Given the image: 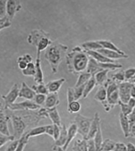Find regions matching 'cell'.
<instances>
[{
  "mask_svg": "<svg viewBox=\"0 0 135 151\" xmlns=\"http://www.w3.org/2000/svg\"><path fill=\"white\" fill-rule=\"evenodd\" d=\"M67 68L69 72L74 75H79L86 71L89 56L85 53L82 47L75 46L72 50L67 53Z\"/></svg>",
  "mask_w": 135,
  "mask_h": 151,
  "instance_id": "6da1fadb",
  "label": "cell"
},
{
  "mask_svg": "<svg viewBox=\"0 0 135 151\" xmlns=\"http://www.w3.org/2000/svg\"><path fill=\"white\" fill-rule=\"evenodd\" d=\"M68 47L67 45H62L60 42H52L46 49L45 57L51 67L52 73H57L58 70V67L62 59L67 55V51Z\"/></svg>",
  "mask_w": 135,
  "mask_h": 151,
  "instance_id": "7a4b0ae2",
  "label": "cell"
},
{
  "mask_svg": "<svg viewBox=\"0 0 135 151\" xmlns=\"http://www.w3.org/2000/svg\"><path fill=\"white\" fill-rule=\"evenodd\" d=\"M103 86H106L107 93V103L109 107H114L115 105L118 104L119 95H118V83L113 81H108Z\"/></svg>",
  "mask_w": 135,
  "mask_h": 151,
  "instance_id": "3957f363",
  "label": "cell"
},
{
  "mask_svg": "<svg viewBox=\"0 0 135 151\" xmlns=\"http://www.w3.org/2000/svg\"><path fill=\"white\" fill-rule=\"evenodd\" d=\"M93 119L86 117L82 114H77L75 116L74 122L75 123L78 129V132L83 137V139H87L88 132H89L90 124H91Z\"/></svg>",
  "mask_w": 135,
  "mask_h": 151,
  "instance_id": "277c9868",
  "label": "cell"
},
{
  "mask_svg": "<svg viewBox=\"0 0 135 151\" xmlns=\"http://www.w3.org/2000/svg\"><path fill=\"white\" fill-rule=\"evenodd\" d=\"M11 123H12L13 131L15 139H19L24 134V130L26 128V124L22 120L20 116L17 115H11Z\"/></svg>",
  "mask_w": 135,
  "mask_h": 151,
  "instance_id": "5b68a950",
  "label": "cell"
},
{
  "mask_svg": "<svg viewBox=\"0 0 135 151\" xmlns=\"http://www.w3.org/2000/svg\"><path fill=\"white\" fill-rule=\"evenodd\" d=\"M133 85L134 84L130 81H124L118 83V95H119V101L121 102L127 104L131 98L130 91Z\"/></svg>",
  "mask_w": 135,
  "mask_h": 151,
  "instance_id": "8992f818",
  "label": "cell"
},
{
  "mask_svg": "<svg viewBox=\"0 0 135 151\" xmlns=\"http://www.w3.org/2000/svg\"><path fill=\"white\" fill-rule=\"evenodd\" d=\"M40 106L36 104L32 100H26L19 103H14L9 105L7 109H11V111L15 110H37L39 109Z\"/></svg>",
  "mask_w": 135,
  "mask_h": 151,
  "instance_id": "52a82bcc",
  "label": "cell"
},
{
  "mask_svg": "<svg viewBox=\"0 0 135 151\" xmlns=\"http://www.w3.org/2000/svg\"><path fill=\"white\" fill-rule=\"evenodd\" d=\"M21 9H22V5L20 1L8 0L6 1V16L9 20L11 21L15 16L16 13L19 12Z\"/></svg>",
  "mask_w": 135,
  "mask_h": 151,
  "instance_id": "ba28073f",
  "label": "cell"
},
{
  "mask_svg": "<svg viewBox=\"0 0 135 151\" xmlns=\"http://www.w3.org/2000/svg\"><path fill=\"white\" fill-rule=\"evenodd\" d=\"M93 98H94L95 100L101 103L106 112H108L110 111L111 108L109 107L108 103H107V93L106 86H103H103H100V87L97 90L96 93H95Z\"/></svg>",
  "mask_w": 135,
  "mask_h": 151,
  "instance_id": "9c48e42d",
  "label": "cell"
},
{
  "mask_svg": "<svg viewBox=\"0 0 135 151\" xmlns=\"http://www.w3.org/2000/svg\"><path fill=\"white\" fill-rule=\"evenodd\" d=\"M19 88H18V85L15 83V84L13 85V86L11 88L10 91L8 92L7 94L3 96V99H4L6 103V109H7L9 105L14 104V101L19 97Z\"/></svg>",
  "mask_w": 135,
  "mask_h": 151,
  "instance_id": "30bf717a",
  "label": "cell"
},
{
  "mask_svg": "<svg viewBox=\"0 0 135 151\" xmlns=\"http://www.w3.org/2000/svg\"><path fill=\"white\" fill-rule=\"evenodd\" d=\"M48 35V34L46 33L45 31H43L42 29H34L31 32V33L29 34L28 37H27V42L31 45H34V46H37L39 41L42 37Z\"/></svg>",
  "mask_w": 135,
  "mask_h": 151,
  "instance_id": "8fae6325",
  "label": "cell"
},
{
  "mask_svg": "<svg viewBox=\"0 0 135 151\" xmlns=\"http://www.w3.org/2000/svg\"><path fill=\"white\" fill-rule=\"evenodd\" d=\"M36 93L25 82H22L19 91V97L24 98L27 100H33Z\"/></svg>",
  "mask_w": 135,
  "mask_h": 151,
  "instance_id": "7c38bea8",
  "label": "cell"
},
{
  "mask_svg": "<svg viewBox=\"0 0 135 151\" xmlns=\"http://www.w3.org/2000/svg\"><path fill=\"white\" fill-rule=\"evenodd\" d=\"M101 125V119H100L99 114L98 112L95 113L94 116L92 120L91 124H90L89 132H88V136H87V139H93L95 134L98 131V127Z\"/></svg>",
  "mask_w": 135,
  "mask_h": 151,
  "instance_id": "4fadbf2b",
  "label": "cell"
},
{
  "mask_svg": "<svg viewBox=\"0 0 135 151\" xmlns=\"http://www.w3.org/2000/svg\"><path fill=\"white\" fill-rule=\"evenodd\" d=\"M77 133H78V129H77V126L75 123L74 122H72L69 125L68 128V137H67V141L65 142V145L62 147V149L64 150H66L68 147L69 145L71 143L72 141L75 138L76 136Z\"/></svg>",
  "mask_w": 135,
  "mask_h": 151,
  "instance_id": "5bb4252c",
  "label": "cell"
},
{
  "mask_svg": "<svg viewBox=\"0 0 135 151\" xmlns=\"http://www.w3.org/2000/svg\"><path fill=\"white\" fill-rule=\"evenodd\" d=\"M65 82V78H59V79L52 80V81H49L48 83L46 84V86H47L49 93L58 92V91H60L61 86H62V84H63Z\"/></svg>",
  "mask_w": 135,
  "mask_h": 151,
  "instance_id": "9a60e30c",
  "label": "cell"
},
{
  "mask_svg": "<svg viewBox=\"0 0 135 151\" xmlns=\"http://www.w3.org/2000/svg\"><path fill=\"white\" fill-rule=\"evenodd\" d=\"M59 104H60V99H59V95L57 93H50L46 96L45 102L44 104L46 109H52V108L56 107Z\"/></svg>",
  "mask_w": 135,
  "mask_h": 151,
  "instance_id": "2e32d148",
  "label": "cell"
},
{
  "mask_svg": "<svg viewBox=\"0 0 135 151\" xmlns=\"http://www.w3.org/2000/svg\"><path fill=\"white\" fill-rule=\"evenodd\" d=\"M98 52L103 55V56H105L106 58L111 59V60H118V59H123V58H129V55L126 54V55H121V54L118 53V52L113 51V50H107V49L102 48L100 50H97Z\"/></svg>",
  "mask_w": 135,
  "mask_h": 151,
  "instance_id": "e0dca14e",
  "label": "cell"
},
{
  "mask_svg": "<svg viewBox=\"0 0 135 151\" xmlns=\"http://www.w3.org/2000/svg\"><path fill=\"white\" fill-rule=\"evenodd\" d=\"M34 65H35V74H34V81L37 83V84L44 83V76L42 68H41L40 56H39V55H37Z\"/></svg>",
  "mask_w": 135,
  "mask_h": 151,
  "instance_id": "ac0fdd59",
  "label": "cell"
},
{
  "mask_svg": "<svg viewBox=\"0 0 135 151\" xmlns=\"http://www.w3.org/2000/svg\"><path fill=\"white\" fill-rule=\"evenodd\" d=\"M9 118L4 114V111H0V133L4 136H10L8 128Z\"/></svg>",
  "mask_w": 135,
  "mask_h": 151,
  "instance_id": "d6986e66",
  "label": "cell"
},
{
  "mask_svg": "<svg viewBox=\"0 0 135 151\" xmlns=\"http://www.w3.org/2000/svg\"><path fill=\"white\" fill-rule=\"evenodd\" d=\"M85 52L88 56L90 57V58H93L94 60H96L97 62H99V63H114V60L106 58V57L103 56V55H101V54L100 53V52H98V51H93V50H85Z\"/></svg>",
  "mask_w": 135,
  "mask_h": 151,
  "instance_id": "ffe728a7",
  "label": "cell"
},
{
  "mask_svg": "<svg viewBox=\"0 0 135 151\" xmlns=\"http://www.w3.org/2000/svg\"><path fill=\"white\" fill-rule=\"evenodd\" d=\"M119 122L120 125H121V129L124 133V137L127 138L129 137L130 132V123L127 116H124V114L120 113L119 114Z\"/></svg>",
  "mask_w": 135,
  "mask_h": 151,
  "instance_id": "44dd1931",
  "label": "cell"
},
{
  "mask_svg": "<svg viewBox=\"0 0 135 151\" xmlns=\"http://www.w3.org/2000/svg\"><path fill=\"white\" fill-rule=\"evenodd\" d=\"M47 115H48L50 120L52 121V124H55V125L59 126V127H61V119H60V114L57 111V108L54 107L52 108V109H47Z\"/></svg>",
  "mask_w": 135,
  "mask_h": 151,
  "instance_id": "7402d4cb",
  "label": "cell"
},
{
  "mask_svg": "<svg viewBox=\"0 0 135 151\" xmlns=\"http://www.w3.org/2000/svg\"><path fill=\"white\" fill-rule=\"evenodd\" d=\"M98 42H99L100 45H101L103 48L107 49V50H113V51L118 52V53L121 54V55H126V53H125L124 51L120 50V49L118 48L116 45H115L111 41L107 40H98Z\"/></svg>",
  "mask_w": 135,
  "mask_h": 151,
  "instance_id": "603a6c76",
  "label": "cell"
},
{
  "mask_svg": "<svg viewBox=\"0 0 135 151\" xmlns=\"http://www.w3.org/2000/svg\"><path fill=\"white\" fill-rule=\"evenodd\" d=\"M68 137V128L65 124H62L61 127H60V133L59 135L58 139L55 141V145L57 146H60V147H63L65 145V142L67 141Z\"/></svg>",
  "mask_w": 135,
  "mask_h": 151,
  "instance_id": "cb8c5ba5",
  "label": "cell"
},
{
  "mask_svg": "<svg viewBox=\"0 0 135 151\" xmlns=\"http://www.w3.org/2000/svg\"><path fill=\"white\" fill-rule=\"evenodd\" d=\"M51 43H52V41L50 40V38H49V35L42 37V38L39 41L37 46H36L37 47V55L40 56L41 52L46 50Z\"/></svg>",
  "mask_w": 135,
  "mask_h": 151,
  "instance_id": "d4e9b609",
  "label": "cell"
},
{
  "mask_svg": "<svg viewBox=\"0 0 135 151\" xmlns=\"http://www.w3.org/2000/svg\"><path fill=\"white\" fill-rule=\"evenodd\" d=\"M109 70H103L101 71L98 72L95 74L94 76L95 80H96V85H99V86H103L106 81H108V73L109 72Z\"/></svg>",
  "mask_w": 135,
  "mask_h": 151,
  "instance_id": "484cf974",
  "label": "cell"
},
{
  "mask_svg": "<svg viewBox=\"0 0 135 151\" xmlns=\"http://www.w3.org/2000/svg\"><path fill=\"white\" fill-rule=\"evenodd\" d=\"M96 86H97V85L94 76H91V78H90L88 81V82L84 85V90H83V97L82 98L85 99V98L88 97V95H89L90 93L93 91V89L95 88Z\"/></svg>",
  "mask_w": 135,
  "mask_h": 151,
  "instance_id": "4316f807",
  "label": "cell"
},
{
  "mask_svg": "<svg viewBox=\"0 0 135 151\" xmlns=\"http://www.w3.org/2000/svg\"><path fill=\"white\" fill-rule=\"evenodd\" d=\"M81 47L84 49L85 50H93V51H97V50L102 49L103 47L98 40L97 41H88V42H83L81 45Z\"/></svg>",
  "mask_w": 135,
  "mask_h": 151,
  "instance_id": "83f0119b",
  "label": "cell"
},
{
  "mask_svg": "<svg viewBox=\"0 0 135 151\" xmlns=\"http://www.w3.org/2000/svg\"><path fill=\"white\" fill-rule=\"evenodd\" d=\"M73 151H88L87 140L85 139H78L74 142L73 147Z\"/></svg>",
  "mask_w": 135,
  "mask_h": 151,
  "instance_id": "f1b7e54d",
  "label": "cell"
},
{
  "mask_svg": "<svg viewBox=\"0 0 135 151\" xmlns=\"http://www.w3.org/2000/svg\"><path fill=\"white\" fill-rule=\"evenodd\" d=\"M45 134V126H39V127H34L27 133H25L27 138L29 139L32 137L41 135V134Z\"/></svg>",
  "mask_w": 135,
  "mask_h": 151,
  "instance_id": "f546056e",
  "label": "cell"
},
{
  "mask_svg": "<svg viewBox=\"0 0 135 151\" xmlns=\"http://www.w3.org/2000/svg\"><path fill=\"white\" fill-rule=\"evenodd\" d=\"M116 142H113L111 139H106L102 142L100 151H113Z\"/></svg>",
  "mask_w": 135,
  "mask_h": 151,
  "instance_id": "4dcf8cb0",
  "label": "cell"
},
{
  "mask_svg": "<svg viewBox=\"0 0 135 151\" xmlns=\"http://www.w3.org/2000/svg\"><path fill=\"white\" fill-rule=\"evenodd\" d=\"M92 76L90 74V73H87L86 71L83 72V73H81L80 74H79L78 78L77 80L76 83L75 85V87H78V86H83V85H85V83L88 82V80L91 78Z\"/></svg>",
  "mask_w": 135,
  "mask_h": 151,
  "instance_id": "1f68e13d",
  "label": "cell"
},
{
  "mask_svg": "<svg viewBox=\"0 0 135 151\" xmlns=\"http://www.w3.org/2000/svg\"><path fill=\"white\" fill-rule=\"evenodd\" d=\"M93 140H94L95 145H96V151H100V148H101V144L103 141L101 125L99 126L98 131H97L96 134H95L94 137H93Z\"/></svg>",
  "mask_w": 135,
  "mask_h": 151,
  "instance_id": "d6a6232c",
  "label": "cell"
},
{
  "mask_svg": "<svg viewBox=\"0 0 135 151\" xmlns=\"http://www.w3.org/2000/svg\"><path fill=\"white\" fill-rule=\"evenodd\" d=\"M80 109H81V104H80L78 101H76V100L69 103L68 105V112L71 113V114L78 113L80 110Z\"/></svg>",
  "mask_w": 135,
  "mask_h": 151,
  "instance_id": "836d02e7",
  "label": "cell"
},
{
  "mask_svg": "<svg viewBox=\"0 0 135 151\" xmlns=\"http://www.w3.org/2000/svg\"><path fill=\"white\" fill-rule=\"evenodd\" d=\"M32 88L36 93H40V94H44L47 96L48 94V90H47V86L44 83H39L37 85H33Z\"/></svg>",
  "mask_w": 135,
  "mask_h": 151,
  "instance_id": "e575fe53",
  "label": "cell"
},
{
  "mask_svg": "<svg viewBox=\"0 0 135 151\" xmlns=\"http://www.w3.org/2000/svg\"><path fill=\"white\" fill-rule=\"evenodd\" d=\"M22 74L25 76H34L35 74V65L34 63L31 62L27 64V66L25 69L22 70Z\"/></svg>",
  "mask_w": 135,
  "mask_h": 151,
  "instance_id": "d590c367",
  "label": "cell"
},
{
  "mask_svg": "<svg viewBox=\"0 0 135 151\" xmlns=\"http://www.w3.org/2000/svg\"><path fill=\"white\" fill-rule=\"evenodd\" d=\"M118 104L120 105V107H121V113L124 114V116H128L130 114V113L132 111L133 109L128 104H124V103L121 102V101H118Z\"/></svg>",
  "mask_w": 135,
  "mask_h": 151,
  "instance_id": "8d00e7d4",
  "label": "cell"
},
{
  "mask_svg": "<svg viewBox=\"0 0 135 151\" xmlns=\"http://www.w3.org/2000/svg\"><path fill=\"white\" fill-rule=\"evenodd\" d=\"M112 81L119 83L125 81L124 70H119L112 76Z\"/></svg>",
  "mask_w": 135,
  "mask_h": 151,
  "instance_id": "74e56055",
  "label": "cell"
},
{
  "mask_svg": "<svg viewBox=\"0 0 135 151\" xmlns=\"http://www.w3.org/2000/svg\"><path fill=\"white\" fill-rule=\"evenodd\" d=\"M28 138H27L26 137V134H24L22 135V137L19 139V144H18V146L16 149L15 151H23L24 150V147L27 145V142H28Z\"/></svg>",
  "mask_w": 135,
  "mask_h": 151,
  "instance_id": "f35d334b",
  "label": "cell"
},
{
  "mask_svg": "<svg viewBox=\"0 0 135 151\" xmlns=\"http://www.w3.org/2000/svg\"><path fill=\"white\" fill-rule=\"evenodd\" d=\"M83 90H84V85L78 86V87H74V96H75V100L78 101L80 98L83 97Z\"/></svg>",
  "mask_w": 135,
  "mask_h": 151,
  "instance_id": "ab89813d",
  "label": "cell"
},
{
  "mask_svg": "<svg viewBox=\"0 0 135 151\" xmlns=\"http://www.w3.org/2000/svg\"><path fill=\"white\" fill-rule=\"evenodd\" d=\"M45 100H46V95L40 94V93H36V95L34 96L33 99V101L36 104L40 106V105L45 104Z\"/></svg>",
  "mask_w": 135,
  "mask_h": 151,
  "instance_id": "60d3db41",
  "label": "cell"
},
{
  "mask_svg": "<svg viewBox=\"0 0 135 151\" xmlns=\"http://www.w3.org/2000/svg\"><path fill=\"white\" fill-rule=\"evenodd\" d=\"M125 80L131 81L135 76V68H129L124 70Z\"/></svg>",
  "mask_w": 135,
  "mask_h": 151,
  "instance_id": "b9f144b4",
  "label": "cell"
},
{
  "mask_svg": "<svg viewBox=\"0 0 135 151\" xmlns=\"http://www.w3.org/2000/svg\"><path fill=\"white\" fill-rule=\"evenodd\" d=\"M11 26V21L8 19L7 17L1 18L0 19V31L1 29H4V28H7V27H10Z\"/></svg>",
  "mask_w": 135,
  "mask_h": 151,
  "instance_id": "7bdbcfd3",
  "label": "cell"
},
{
  "mask_svg": "<svg viewBox=\"0 0 135 151\" xmlns=\"http://www.w3.org/2000/svg\"><path fill=\"white\" fill-rule=\"evenodd\" d=\"M14 137L13 135L10 136H0V147H2L3 145H5L8 142L14 140Z\"/></svg>",
  "mask_w": 135,
  "mask_h": 151,
  "instance_id": "ee69618b",
  "label": "cell"
},
{
  "mask_svg": "<svg viewBox=\"0 0 135 151\" xmlns=\"http://www.w3.org/2000/svg\"><path fill=\"white\" fill-rule=\"evenodd\" d=\"M6 1L0 0V19L6 17Z\"/></svg>",
  "mask_w": 135,
  "mask_h": 151,
  "instance_id": "f6af8a7d",
  "label": "cell"
},
{
  "mask_svg": "<svg viewBox=\"0 0 135 151\" xmlns=\"http://www.w3.org/2000/svg\"><path fill=\"white\" fill-rule=\"evenodd\" d=\"M67 101L68 103H70L72 101H75V96H74L73 88L69 87L67 91Z\"/></svg>",
  "mask_w": 135,
  "mask_h": 151,
  "instance_id": "bcb514c9",
  "label": "cell"
},
{
  "mask_svg": "<svg viewBox=\"0 0 135 151\" xmlns=\"http://www.w3.org/2000/svg\"><path fill=\"white\" fill-rule=\"evenodd\" d=\"M17 65H18V67H19V68L20 70H24L25 69L26 67L27 66V62L25 61V60H24V59L22 58V56H19V58L17 59Z\"/></svg>",
  "mask_w": 135,
  "mask_h": 151,
  "instance_id": "7dc6e473",
  "label": "cell"
},
{
  "mask_svg": "<svg viewBox=\"0 0 135 151\" xmlns=\"http://www.w3.org/2000/svg\"><path fill=\"white\" fill-rule=\"evenodd\" d=\"M19 139H14V140L11 141V143L6 147L5 151H15L18 146V144H19Z\"/></svg>",
  "mask_w": 135,
  "mask_h": 151,
  "instance_id": "c3c4849f",
  "label": "cell"
},
{
  "mask_svg": "<svg viewBox=\"0 0 135 151\" xmlns=\"http://www.w3.org/2000/svg\"><path fill=\"white\" fill-rule=\"evenodd\" d=\"M87 140V147L88 151H96V145L93 139H88Z\"/></svg>",
  "mask_w": 135,
  "mask_h": 151,
  "instance_id": "681fc988",
  "label": "cell"
},
{
  "mask_svg": "<svg viewBox=\"0 0 135 151\" xmlns=\"http://www.w3.org/2000/svg\"><path fill=\"white\" fill-rule=\"evenodd\" d=\"M113 151H127L126 145L123 142H116Z\"/></svg>",
  "mask_w": 135,
  "mask_h": 151,
  "instance_id": "f907efd6",
  "label": "cell"
},
{
  "mask_svg": "<svg viewBox=\"0 0 135 151\" xmlns=\"http://www.w3.org/2000/svg\"><path fill=\"white\" fill-rule=\"evenodd\" d=\"M54 125V131H53V137L52 138L55 141H56L57 139H58L59 135H60V127L59 126L55 125V124H53Z\"/></svg>",
  "mask_w": 135,
  "mask_h": 151,
  "instance_id": "816d5d0a",
  "label": "cell"
},
{
  "mask_svg": "<svg viewBox=\"0 0 135 151\" xmlns=\"http://www.w3.org/2000/svg\"><path fill=\"white\" fill-rule=\"evenodd\" d=\"M53 131H54V125L53 124H48L45 125V134L47 135L50 136L51 137H53Z\"/></svg>",
  "mask_w": 135,
  "mask_h": 151,
  "instance_id": "f5cc1de1",
  "label": "cell"
},
{
  "mask_svg": "<svg viewBox=\"0 0 135 151\" xmlns=\"http://www.w3.org/2000/svg\"><path fill=\"white\" fill-rule=\"evenodd\" d=\"M128 119H129V123H130V127H131L132 124H134L135 123V106L133 108L132 111L130 113V114L127 116Z\"/></svg>",
  "mask_w": 135,
  "mask_h": 151,
  "instance_id": "db71d44e",
  "label": "cell"
},
{
  "mask_svg": "<svg viewBox=\"0 0 135 151\" xmlns=\"http://www.w3.org/2000/svg\"><path fill=\"white\" fill-rule=\"evenodd\" d=\"M6 109V103L3 99V96L0 93V111H4Z\"/></svg>",
  "mask_w": 135,
  "mask_h": 151,
  "instance_id": "11a10c76",
  "label": "cell"
},
{
  "mask_svg": "<svg viewBox=\"0 0 135 151\" xmlns=\"http://www.w3.org/2000/svg\"><path fill=\"white\" fill-rule=\"evenodd\" d=\"M22 58L24 59V60H25L27 63H31V62H32V56H31L29 54H25V55H22Z\"/></svg>",
  "mask_w": 135,
  "mask_h": 151,
  "instance_id": "9f6ffc18",
  "label": "cell"
},
{
  "mask_svg": "<svg viewBox=\"0 0 135 151\" xmlns=\"http://www.w3.org/2000/svg\"><path fill=\"white\" fill-rule=\"evenodd\" d=\"M126 145V150L127 151H135L134 144L131 143V142H128Z\"/></svg>",
  "mask_w": 135,
  "mask_h": 151,
  "instance_id": "6f0895ef",
  "label": "cell"
},
{
  "mask_svg": "<svg viewBox=\"0 0 135 151\" xmlns=\"http://www.w3.org/2000/svg\"><path fill=\"white\" fill-rule=\"evenodd\" d=\"M129 137H134V138H135V123L130 127Z\"/></svg>",
  "mask_w": 135,
  "mask_h": 151,
  "instance_id": "680465c9",
  "label": "cell"
},
{
  "mask_svg": "<svg viewBox=\"0 0 135 151\" xmlns=\"http://www.w3.org/2000/svg\"><path fill=\"white\" fill-rule=\"evenodd\" d=\"M127 104L133 109L135 106V99H134V98H130V99L129 100Z\"/></svg>",
  "mask_w": 135,
  "mask_h": 151,
  "instance_id": "91938a15",
  "label": "cell"
},
{
  "mask_svg": "<svg viewBox=\"0 0 135 151\" xmlns=\"http://www.w3.org/2000/svg\"><path fill=\"white\" fill-rule=\"evenodd\" d=\"M52 151H65L62 149V147H60V146H57L55 145H54L52 146Z\"/></svg>",
  "mask_w": 135,
  "mask_h": 151,
  "instance_id": "94428289",
  "label": "cell"
},
{
  "mask_svg": "<svg viewBox=\"0 0 135 151\" xmlns=\"http://www.w3.org/2000/svg\"><path fill=\"white\" fill-rule=\"evenodd\" d=\"M130 96L131 98H134L135 99V85H133V86L131 88V91H130Z\"/></svg>",
  "mask_w": 135,
  "mask_h": 151,
  "instance_id": "6125c7cd",
  "label": "cell"
},
{
  "mask_svg": "<svg viewBox=\"0 0 135 151\" xmlns=\"http://www.w3.org/2000/svg\"><path fill=\"white\" fill-rule=\"evenodd\" d=\"M130 82H131V83H132L133 84L135 85V78H133V79H131V81H130Z\"/></svg>",
  "mask_w": 135,
  "mask_h": 151,
  "instance_id": "be15d7a7",
  "label": "cell"
},
{
  "mask_svg": "<svg viewBox=\"0 0 135 151\" xmlns=\"http://www.w3.org/2000/svg\"><path fill=\"white\" fill-rule=\"evenodd\" d=\"M135 78V76H134V78ZM133 78H132V79H133Z\"/></svg>",
  "mask_w": 135,
  "mask_h": 151,
  "instance_id": "e7e4bbea",
  "label": "cell"
}]
</instances>
